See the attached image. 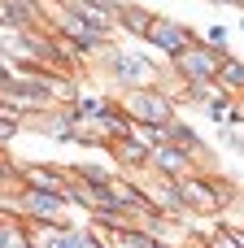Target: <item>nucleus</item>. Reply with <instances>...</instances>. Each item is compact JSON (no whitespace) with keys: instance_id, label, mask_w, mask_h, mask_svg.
I'll use <instances>...</instances> for the list:
<instances>
[]
</instances>
